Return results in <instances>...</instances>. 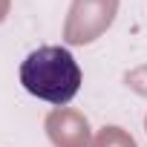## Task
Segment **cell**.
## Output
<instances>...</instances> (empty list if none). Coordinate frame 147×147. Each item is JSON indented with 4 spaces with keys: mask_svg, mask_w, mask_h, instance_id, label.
Wrapping results in <instances>:
<instances>
[{
    "mask_svg": "<svg viewBox=\"0 0 147 147\" xmlns=\"http://www.w3.org/2000/svg\"><path fill=\"white\" fill-rule=\"evenodd\" d=\"M20 84L29 95L63 107L81 90V66L66 46H38L20 63Z\"/></svg>",
    "mask_w": 147,
    "mask_h": 147,
    "instance_id": "cell-1",
    "label": "cell"
}]
</instances>
